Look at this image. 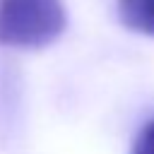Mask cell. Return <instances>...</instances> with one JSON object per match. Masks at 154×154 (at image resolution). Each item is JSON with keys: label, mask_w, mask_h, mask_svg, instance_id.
I'll use <instances>...</instances> for the list:
<instances>
[{"label": "cell", "mask_w": 154, "mask_h": 154, "mask_svg": "<svg viewBox=\"0 0 154 154\" xmlns=\"http://www.w3.org/2000/svg\"><path fill=\"white\" fill-rule=\"evenodd\" d=\"M65 29L60 0H0V46L41 48Z\"/></svg>", "instance_id": "6da1fadb"}, {"label": "cell", "mask_w": 154, "mask_h": 154, "mask_svg": "<svg viewBox=\"0 0 154 154\" xmlns=\"http://www.w3.org/2000/svg\"><path fill=\"white\" fill-rule=\"evenodd\" d=\"M118 14L128 29L154 36V0H118Z\"/></svg>", "instance_id": "7a4b0ae2"}, {"label": "cell", "mask_w": 154, "mask_h": 154, "mask_svg": "<svg viewBox=\"0 0 154 154\" xmlns=\"http://www.w3.org/2000/svg\"><path fill=\"white\" fill-rule=\"evenodd\" d=\"M130 154H154V120H149L135 137Z\"/></svg>", "instance_id": "3957f363"}]
</instances>
